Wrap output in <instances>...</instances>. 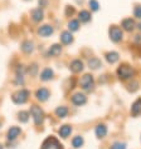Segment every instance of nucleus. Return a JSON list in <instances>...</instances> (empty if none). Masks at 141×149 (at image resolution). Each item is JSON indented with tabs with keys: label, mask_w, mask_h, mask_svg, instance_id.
<instances>
[{
	"label": "nucleus",
	"mask_w": 141,
	"mask_h": 149,
	"mask_svg": "<svg viewBox=\"0 0 141 149\" xmlns=\"http://www.w3.org/2000/svg\"><path fill=\"white\" fill-rule=\"evenodd\" d=\"M53 78V70L51 68H45L42 73H40V80L43 81H48Z\"/></svg>",
	"instance_id": "obj_19"
},
{
	"label": "nucleus",
	"mask_w": 141,
	"mask_h": 149,
	"mask_svg": "<svg viewBox=\"0 0 141 149\" xmlns=\"http://www.w3.org/2000/svg\"><path fill=\"white\" fill-rule=\"evenodd\" d=\"M72 103L74 105H77V107L85 105L87 103V97L85 94H82V93H76L72 97Z\"/></svg>",
	"instance_id": "obj_7"
},
{
	"label": "nucleus",
	"mask_w": 141,
	"mask_h": 149,
	"mask_svg": "<svg viewBox=\"0 0 141 149\" xmlns=\"http://www.w3.org/2000/svg\"><path fill=\"white\" fill-rule=\"evenodd\" d=\"M81 86L82 89L86 90V92H90V90L93 89V77L91 74H86V75L82 77L81 79Z\"/></svg>",
	"instance_id": "obj_6"
},
{
	"label": "nucleus",
	"mask_w": 141,
	"mask_h": 149,
	"mask_svg": "<svg viewBox=\"0 0 141 149\" xmlns=\"http://www.w3.org/2000/svg\"><path fill=\"white\" fill-rule=\"evenodd\" d=\"M42 149H63V146L54 136H48L42 144Z\"/></svg>",
	"instance_id": "obj_4"
},
{
	"label": "nucleus",
	"mask_w": 141,
	"mask_h": 149,
	"mask_svg": "<svg viewBox=\"0 0 141 149\" xmlns=\"http://www.w3.org/2000/svg\"><path fill=\"white\" fill-rule=\"evenodd\" d=\"M18 119L22 123H27L28 119H29V113H28V111H24V110L19 111V113H18Z\"/></svg>",
	"instance_id": "obj_27"
},
{
	"label": "nucleus",
	"mask_w": 141,
	"mask_h": 149,
	"mask_svg": "<svg viewBox=\"0 0 141 149\" xmlns=\"http://www.w3.org/2000/svg\"><path fill=\"white\" fill-rule=\"evenodd\" d=\"M62 53V47L61 44H53L48 50V56H58Z\"/></svg>",
	"instance_id": "obj_16"
},
{
	"label": "nucleus",
	"mask_w": 141,
	"mask_h": 149,
	"mask_svg": "<svg viewBox=\"0 0 141 149\" xmlns=\"http://www.w3.org/2000/svg\"><path fill=\"white\" fill-rule=\"evenodd\" d=\"M105 58L110 64H115L116 61L120 59V55H118V53H116V52H109V53H106Z\"/></svg>",
	"instance_id": "obj_18"
},
{
	"label": "nucleus",
	"mask_w": 141,
	"mask_h": 149,
	"mask_svg": "<svg viewBox=\"0 0 141 149\" xmlns=\"http://www.w3.org/2000/svg\"><path fill=\"white\" fill-rule=\"evenodd\" d=\"M47 4H48V1H47V0H39V5L42 6V8L47 6Z\"/></svg>",
	"instance_id": "obj_33"
},
{
	"label": "nucleus",
	"mask_w": 141,
	"mask_h": 149,
	"mask_svg": "<svg viewBox=\"0 0 141 149\" xmlns=\"http://www.w3.org/2000/svg\"><path fill=\"white\" fill-rule=\"evenodd\" d=\"M68 29H69V31H77L78 29H80V20L72 19L68 23Z\"/></svg>",
	"instance_id": "obj_26"
},
{
	"label": "nucleus",
	"mask_w": 141,
	"mask_h": 149,
	"mask_svg": "<svg viewBox=\"0 0 141 149\" xmlns=\"http://www.w3.org/2000/svg\"><path fill=\"white\" fill-rule=\"evenodd\" d=\"M20 133H22V130H20L19 127H11L8 130V140H15Z\"/></svg>",
	"instance_id": "obj_12"
},
{
	"label": "nucleus",
	"mask_w": 141,
	"mask_h": 149,
	"mask_svg": "<svg viewBox=\"0 0 141 149\" xmlns=\"http://www.w3.org/2000/svg\"><path fill=\"white\" fill-rule=\"evenodd\" d=\"M134 74H135L134 68L130 67V65H127V64H122L117 68V75H118L120 79H122V80H126L128 78L134 77Z\"/></svg>",
	"instance_id": "obj_1"
},
{
	"label": "nucleus",
	"mask_w": 141,
	"mask_h": 149,
	"mask_svg": "<svg viewBox=\"0 0 141 149\" xmlns=\"http://www.w3.org/2000/svg\"><path fill=\"white\" fill-rule=\"evenodd\" d=\"M29 98V90L27 89H22L19 90V92H16L13 97H11V99H13V102L15 103V104H24Z\"/></svg>",
	"instance_id": "obj_5"
},
{
	"label": "nucleus",
	"mask_w": 141,
	"mask_h": 149,
	"mask_svg": "<svg viewBox=\"0 0 141 149\" xmlns=\"http://www.w3.org/2000/svg\"><path fill=\"white\" fill-rule=\"evenodd\" d=\"M107 134V127L105 125V124H98V125L96 127V135L97 138H103V136H106Z\"/></svg>",
	"instance_id": "obj_20"
},
{
	"label": "nucleus",
	"mask_w": 141,
	"mask_h": 149,
	"mask_svg": "<svg viewBox=\"0 0 141 149\" xmlns=\"http://www.w3.org/2000/svg\"><path fill=\"white\" fill-rule=\"evenodd\" d=\"M22 50L25 53V54H30V53H33V50H34V44H33V41L30 40H25L22 43Z\"/></svg>",
	"instance_id": "obj_15"
},
{
	"label": "nucleus",
	"mask_w": 141,
	"mask_h": 149,
	"mask_svg": "<svg viewBox=\"0 0 141 149\" xmlns=\"http://www.w3.org/2000/svg\"><path fill=\"white\" fill-rule=\"evenodd\" d=\"M121 26H122L123 30H126V31H132V30H134V29L136 28V24H135V22H134V19L127 18V19H123V20H122Z\"/></svg>",
	"instance_id": "obj_9"
},
{
	"label": "nucleus",
	"mask_w": 141,
	"mask_h": 149,
	"mask_svg": "<svg viewBox=\"0 0 141 149\" xmlns=\"http://www.w3.org/2000/svg\"><path fill=\"white\" fill-rule=\"evenodd\" d=\"M37 70H38V65L37 64H33L30 68L28 69V73L30 74V75H35V73H37Z\"/></svg>",
	"instance_id": "obj_32"
},
{
	"label": "nucleus",
	"mask_w": 141,
	"mask_h": 149,
	"mask_svg": "<svg viewBox=\"0 0 141 149\" xmlns=\"http://www.w3.org/2000/svg\"><path fill=\"white\" fill-rule=\"evenodd\" d=\"M137 29H139V30H141V23H140L139 25H137Z\"/></svg>",
	"instance_id": "obj_34"
},
{
	"label": "nucleus",
	"mask_w": 141,
	"mask_h": 149,
	"mask_svg": "<svg viewBox=\"0 0 141 149\" xmlns=\"http://www.w3.org/2000/svg\"><path fill=\"white\" fill-rule=\"evenodd\" d=\"M69 69L72 73H81L83 70V63L80 59H76L69 64Z\"/></svg>",
	"instance_id": "obj_10"
},
{
	"label": "nucleus",
	"mask_w": 141,
	"mask_h": 149,
	"mask_svg": "<svg viewBox=\"0 0 141 149\" xmlns=\"http://www.w3.org/2000/svg\"><path fill=\"white\" fill-rule=\"evenodd\" d=\"M88 5H90V9L92 11H97L99 9V4H98L97 0H90Z\"/></svg>",
	"instance_id": "obj_28"
},
{
	"label": "nucleus",
	"mask_w": 141,
	"mask_h": 149,
	"mask_svg": "<svg viewBox=\"0 0 141 149\" xmlns=\"http://www.w3.org/2000/svg\"><path fill=\"white\" fill-rule=\"evenodd\" d=\"M53 33H54V29H53V26H51V25H42L38 29V34L40 36H43V38H48V36H51Z\"/></svg>",
	"instance_id": "obj_8"
},
{
	"label": "nucleus",
	"mask_w": 141,
	"mask_h": 149,
	"mask_svg": "<svg viewBox=\"0 0 141 149\" xmlns=\"http://www.w3.org/2000/svg\"><path fill=\"white\" fill-rule=\"evenodd\" d=\"M30 114H32L33 119H34L35 125H40V124L43 123V120H44V113H43V110L40 109V107L33 105L30 108Z\"/></svg>",
	"instance_id": "obj_2"
},
{
	"label": "nucleus",
	"mask_w": 141,
	"mask_h": 149,
	"mask_svg": "<svg viewBox=\"0 0 141 149\" xmlns=\"http://www.w3.org/2000/svg\"><path fill=\"white\" fill-rule=\"evenodd\" d=\"M32 19H33V22H35V23H39L40 20H43V10L40 9V8H38V9H34V10H32Z\"/></svg>",
	"instance_id": "obj_17"
},
{
	"label": "nucleus",
	"mask_w": 141,
	"mask_h": 149,
	"mask_svg": "<svg viewBox=\"0 0 141 149\" xmlns=\"http://www.w3.org/2000/svg\"><path fill=\"white\" fill-rule=\"evenodd\" d=\"M72 146L73 148H81L82 146H83V138H82L81 135H77V136H74V138L72 139Z\"/></svg>",
	"instance_id": "obj_25"
},
{
	"label": "nucleus",
	"mask_w": 141,
	"mask_h": 149,
	"mask_svg": "<svg viewBox=\"0 0 141 149\" xmlns=\"http://www.w3.org/2000/svg\"><path fill=\"white\" fill-rule=\"evenodd\" d=\"M73 14H74V8L70 6V5L66 6V15H67V16H72Z\"/></svg>",
	"instance_id": "obj_31"
},
{
	"label": "nucleus",
	"mask_w": 141,
	"mask_h": 149,
	"mask_svg": "<svg viewBox=\"0 0 141 149\" xmlns=\"http://www.w3.org/2000/svg\"><path fill=\"white\" fill-rule=\"evenodd\" d=\"M35 97L40 102H45V100H48V98H49V92H48V89H45V88H40L37 90V93H35Z\"/></svg>",
	"instance_id": "obj_11"
},
{
	"label": "nucleus",
	"mask_w": 141,
	"mask_h": 149,
	"mask_svg": "<svg viewBox=\"0 0 141 149\" xmlns=\"http://www.w3.org/2000/svg\"><path fill=\"white\" fill-rule=\"evenodd\" d=\"M59 38H61V41L64 45H68L70 43H73V35H72V33L70 31H63L61 34Z\"/></svg>",
	"instance_id": "obj_14"
},
{
	"label": "nucleus",
	"mask_w": 141,
	"mask_h": 149,
	"mask_svg": "<svg viewBox=\"0 0 141 149\" xmlns=\"http://www.w3.org/2000/svg\"><path fill=\"white\" fill-rule=\"evenodd\" d=\"M110 149H126V144L125 143H121V142H116L111 146Z\"/></svg>",
	"instance_id": "obj_29"
},
{
	"label": "nucleus",
	"mask_w": 141,
	"mask_h": 149,
	"mask_svg": "<svg viewBox=\"0 0 141 149\" xmlns=\"http://www.w3.org/2000/svg\"><path fill=\"white\" fill-rule=\"evenodd\" d=\"M0 149H4V147L1 146V144H0Z\"/></svg>",
	"instance_id": "obj_35"
},
{
	"label": "nucleus",
	"mask_w": 141,
	"mask_h": 149,
	"mask_svg": "<svg viewBox=\"0 0 141 149\" xmlns=\"http://www.w3.org/2000/svg\"><path fill=\"white\" fill-rule=\"evenodd\" d=\"M131 114L132 117H137L139 114H141V98L134 102V104L131 105Z\"/></svg>",
	"instance_id": "obj_13"
},
{
	"label": "nucleus",
	"mask_w": 141,
	"mask_h": 149,
	"mask_svg": "<svg viewBox=\"0 0 141 149\" xmlns=\"http://www.w3.org/2000/svg\"><path fill=\"white\" fill-rule=\"evenodd\" d=\"M134 16L137 19H141V5H136L134 9Z\"/></svg>",
	"instance_id": "obj_30"
},
{
	"label": "nucleus",
	"mask_w": 141,
	"mask_h": 149,
	"mask_svg": "<svg viewBox=\"0 0 141 149\" xmlns=\"http://www.w3.org/2000/svg\"><path fill=\"white\" fill-rule=\"evenodd\" d=\"M68 114V108L67 107H58L56 109V115L58 118H66Z\"/></svg>",
	"instance_id": "obj_24"
},
{
	"label": "nucleus",
	"mask_w": 141,
	"mask_h": 149,
	"mask_svg": "<svg viewBox=\"0 0 141 149\" xmlns=\"http://www.w3.org/2000/svg\"><path fill=\"white\" fill-rule=\"evenodd\" d=\"M88 67H90L91 69L96 70V69H98L99 67H102V63H101V60H99L98 58H91V59L88 60Z\"/></svg>",
	"instance_id": "obj_23"
},
{
	"label": "nucleus",
	"mask_w": 141,
	"mask_h": 149,
	"mask_svg": "<svg viewBox=\"0 0 141 149\" xmlns=\"http://www.w3.org/2000/svg\"><path fill=\"white\" fill-rule=\"evenodd\" d=\"M109 35H110V39L114 41V43H120L123 38V33H122V29L112 25L109 29Z\"/></svg>",
	"instance_id": "obj_3"
},
{
	"label": "nucleus",
	"mask_w": 141,
	"mask_h": 149,
	"mask_svg": "<svg viewBox=\"0 0 141 149\" xmlns=\"http://www.w3.org/2000/svg\"><path fill=\"white\" fill-rule=\"evenodd\" d=\"M78 20H80L81 23H88L91 20V14L90 11L87 10H81L80 13H78Z\"/></svg>",
	"instance_id": "obj_21"
},
{
	"label": "nucleus",
	"mask_w": 141,
	"mask_h": 149,
	"mask_svg": "<svg viewBox=\"0 0 141 149\" xmlns=\"http://www.w3.org/2000/svg\"><path fill=\"white\" fill-rule=\"evenodd\" d=\"M72 133V128H70L69 125H62L61 128H59V130H58V134H59L62 138H67V136Z\"/></svg>",
	"instance_id": "obj_22"
}]
</instances>
